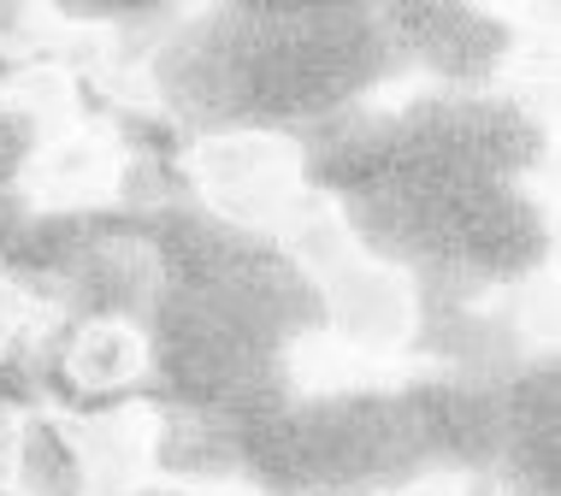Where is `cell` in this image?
I'll use <instances>...</instances> for the list:
<instances>
[{
	"label": "cell",
	"mask_w": 561,
	"mask_h": 496,
	"mask_svg": "<svg viewBox=\"0 0 561 496\" xmlns=\"http://www.w3.org/2000/svg\"><path fill=\"white\" fill-rule=\"evenodd\" d=\"M12 478L30 496H78L83 491V455L54 426H30L19 438V455H12Z\"/></svg>",
	"instance_id": "277c9868"
},
{
	"label": "cell",
	"mask_w": 561,
	"mask_h": 496,
	"mask_svg": "<svg viewBox=\"0 0 561 496\" xmlns=\"http://www.w3.org/2000/svg\"><path fill=\"white\" fill-rule=\"evenodd\" d=\"M24 24H30V12H19V7H0V42L24 36Z\"/></svg>",
	"instance_id": "8992f818"
},
{
	"label": "cell",
	"mask_w": 561,
	"mask_h": 496,
	"mask_svg": "<svg viewBox=\"0 0 561 496\" xmlns=\"http://www.w3.org/2000/svg\"><path fill=\"white\" fill-rule=\"evenodd\" d=\"M142 337H136L130 325H118V320H101V325H89L78 343H71V379L89 384V390H107V384H125L142 372Z\"/></svg>",
	"instance_id": "5b68a950"
},
{
	"label": "cell",
	"mask_w": 561,
	"mask_h": 496,
	"mask_svg": "<svg viewBox=\"0 0 561 496\" xmlns=\"http://www.w3.org/2000/svg\"><path fill=\"white\" fill-rule=\"evenodd\" d=\"M130 496H195V491H130Z\"/></svg>",
	"instance_id": "52a82bcc"
},
{
	"label": "cell",
	"mask_w": 561,
	"mask_h": 496,
	"mask_svg": "<svg viewBox=\"0 0 561 496\" xmlns=\"http://www.w3.org/2000/svg\"><path fill=\"white\" fill-rule=\"evenodd\" d=\"M325 284H331V308H337L348 349H390V343H402L408 320H414L402 278H390L385 266H367L360 254H343L325 273Z\"/></svg>",
	"instance_id": "7a4b0ae2"
},
{
	"label": "cell",
	"mask_w": 561,
	"mask_h": 496,
	"mask_svg": "<svg viewBox=\"0 0 561 496\" xmlns=\"http://www.w3.org/2000/svg\"><path fill=\"white\" fill-rule=\"evenodd\" d=\"M296 154L278 137H219L195 148V177L231 219H278L290 201Z\"/></svg>",
	"instance_id": "6da1fadb"
},
{
	"label": "cell",
	"mask_w": 561,
	"mask_h": 496,
	"mask_svg": "<svg viewBox=\"0 0 561 496\" xmlns=\"http://www.w3.org/2000/svg\"><path fill=\"white\" fill-rule=\"evenodd\" d=\"M113 172H118L113 148H101V142H89V137H71V142H54V154L42 160L36 189L48 195V201H59V207L95 201V195H107Z\"/></svg>",
	"instance_id": "3957f363"
}]
</instances>
